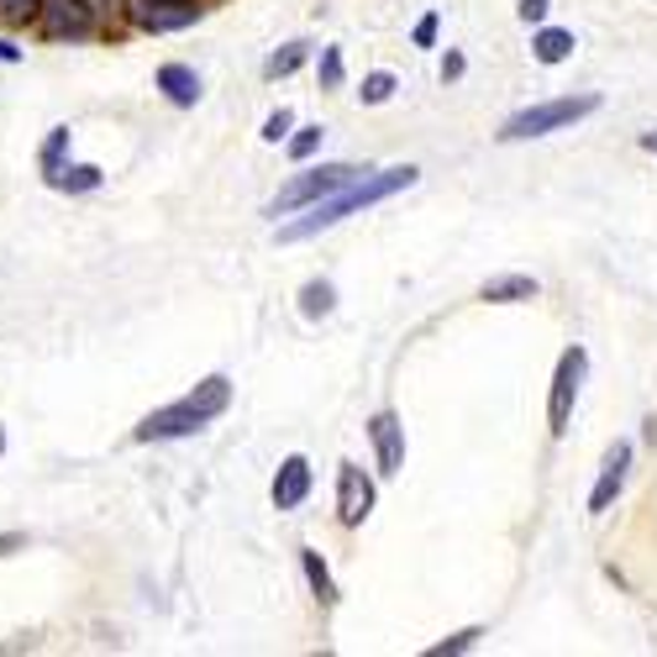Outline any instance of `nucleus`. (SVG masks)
Instances as JSON below:
<instances>
[{"label": "nucleus", "instance_id": "1", "mask_svg": "<svg viewBox=\"0 0 657 657\" xmlns=\"http://www.w3.org/2000/svg\"><path fill=\"white\" fill-rule=\"evenodd\" d=\"M416 179H421V174H416L410 164L379 168V174H363V179L342 185L337 195L316 200V206H310V216H300V221L280 227V242H306V237L327 232V227H337V221H348L352 211H369V206H379V200H390V195H399V189H410Z\"/></svg>", "mask_w": 657, "mask_h": 657}, {"label": "nucleus", "instance_id": "2", "mask_svg": "<svg viewBox=\"0 0 657 657\" xmlns=\"http://www.w3.org/2000/svg\"><path fill=\"white\" fill-rule=\"evenodd\" d=\"M227 405H232V379L211 374V379H200L189 395L174 399V405L153 410V416H142V426L132 431V437H138V442H174V437H195V431H206V426H211Z\"/></svg>", "mask_w": 657, "mask_h": 657}, {"label": "nucleus", "instance_id": "3", "mask_svg": "<svg viewBox=\"0 0 657 657\" xmlns=\"http://www.w3.org/2000/svg\"><path fill=\"white\" fill-rule=\"evenodd\" d=\"M600 111V95H563V100H547V106H526L500 127V142H526V138H547L558 127H573L579 117Z\"/></svg>", "mask_w": 657, "mask_h": 657}, {"label": "nucleus", "instance_id": "4", "mask_svg": "<svg viewBox=\"0 0 657 657\" xmlns=\"http://www.w3.org/2000/svg\"><path fill=\"white\" fill-rule=\"evenodd\" d=\"M352 179H363L352 164H321V168H306L300 179H289V185L269 200V216H289L300 211V206H316V200H327V195H337L342 185H352Z\"/></svg>", "mask_w": 657, "mask_h": 657}, {"label": "nucleus", "instance_id": "5", "mask_svg": "<svg viewBox=\"0 0 657 657\" xmlns=\"http://www.w3.org/2000/svg\"><path fill=\"white\" fill-rule=\"evenodd\" d=\"M584 369H589V352L584 348H568L563 358H558L552 395H547V426H552V437H563V431H568V416H573V399H579Z\"/></svg>", "mask_w": 657, "mask_h": 657}, {"label": "nucleus", "instance_id": "6", "mask_svg": "<svg viewBox=\"0 0 657 657\" xmlns=\"http://www.w3.org/2000/svg\"><path fill=\"white\" fill-rule=\"evenodd\" d=\"M369 511H374V479L358 463H342L337 469V521L342 526H363Z\"/></svg>", "mask_w": 657, "mask_h": 657}, {"label": "nucleus", "instance_id": "7", "mask_svg": "<svg viewBox=\"0 0 657 657\" xmlns=\"http://www.w3.org/2000/svg\"><path fill=\"white\" fill-rule=\"evenodd\" d=\"M132 22L142 32H185L200 22V6L195 0H138L132 6Z\"/></svg>", "mask_w": 657, "mask_h": 657}, {"label": "nucleus", "instance_id": "8", "mask_svg": "<svg viewBox=\"0 0 657 657\" xmlns=\"http://www.w3.org/2000/svg\"><path fill=\"white\" fill-rule=\"evenodd\" d=\"M626 473H632V442H615L611 452H605V469L594 479V490H589V511H594V516H605L615 505V494L626 490Z\"/></svg>", "mask_w": 657, "mask_h": 657}, {"label": "nucleus", "instance_id": "9", "mask_svg": "<svg viewBox=\"0 0 657 657\" xmlns=\"http://www.w3.org/2000/svg\"><path fill=\"white\" fill-rule=\"evenodd\" d=\"M37 22L47 37H85L90 32V6L85 0H37Z\"/></svg>", "mask_w": 657, "mask_h": 657}, {"label": "nucleus", "instance_id": "10", "mask_svg": "<svg viewBox=\"0 0 657 657\" xmlns=\"http://www.w3.org/2000/svg\"><path fill=\"white\" fill-rule=\"evenodd\" d=\"M369 437H374V452H379V473H399V463H405V426H399L395 410H379L369 421Z\"/></svg>", "mask_w": 657, "mask_h": 657}, {"label": "nucleus", "instance_id": "11", "mask_svg": "<svg viewBox=\"0 0 657 657\" xmlns=\"http://www.w3.org/2000/svg\"><path fill=\"white\" fill-rule=\"evenodd\" d=\"M274 511H295V505H306V494H310V463L295 452V458H284L280 473H274Z\"/></svg>", "mask_w": 657, "mask_h": 657}, {"label": "nucleus", "instance_id": "12", "mask_svg": "<svg viewBox=\"0 0 657 657\" xmlns=\"http://www.w3.org/2000/svg\"><path fill=\"white\" fill-rule=\"evenodd\" d=\"M158 90L168 95V106L189 111V106L200 100V74L189 69V64H164V69H158Z\"/></svg>", "mask_w": 657, "mask_h": 657}, {"label": "nucleus", "instance_id": "13", "mask_svg": "<svg viewBox=\"0 0 657 657\" xmlns=\"http://www.w3.org/2000/svg\"><path fill=\"white\" fill-rule=\"evenodd\" d=\"M484 300L490 306H516V300H537V280L532 274H500L484 284Z\"/></svg>", "mask_w": 657, "mask_h": 657}, {"label": "nucleus", "instance_id": "14", "mask_svg": "<svg viewBox=\"0 0 657 657\" xmlns=\"http://www.w3.org/2000/svg\"><path fill=\"white\" fill-rule=\"evenodd\" d=\"M47 185H53V189H69V195H90V189L106 185V174H100L95 164H64L53 179H47Z\"/></svg>", "mask_w": 657, "mask_h": 657}, {"label": "nucleus", "instance_id": "15", "mask_svg": "<svg viewBox=\"0 0 657 657\" xmlns=\"http://www.w3.org/2000/svg\"><path fill=\"white\" fill-rule=\"evenodd\" d=\"M532 53H537L541 64H563L568 53H573V32H563V26H541L537 37H532Z\"/></svg>", "mask_w": 657, "mask_h": 657}, {"label": "nucleus", "instance_id": "16", "mask_svg": "<svg viewBox=\"0 0 657 657\" xmlns=\"http://www.w3.org/2000/svg\"><path fill=\"white\" fill-rule=\"evenodd\" d=\"M331 306H337V289H331L327 280H310L306 289H300V316H310V321L331 316Z\"/></svg>", "mask_w": 657, "mask_h": 657}, {"label": "nucleus", "instance_id": "17", "mask_svg": "<svg viewBox=\"0 0 657 657\" xmlns=\"http://www.w3.org/2000/svg\"><path fill=\"white\" fill-rule=\"evenodd\" d=\"M300 568H306V579H310V589H316V600H321V605H331V600H337V584H331V573H327V563H321V552L300 547Z\"/></svg>", "mask_w": 657, "mask_h": 657}, {"label": "nucleus", "instance_id": "18", "mask_svg": "<svg viewBox=\"0 0 657 657\" xmlns=\"http://www.w3.org/2000/svg\"><path fill=\"white\" fill-rule=\"evenodd\" d=\"M69 127H53V132H47V142H43V153H37V164H43V174L47 179H53V174H58V168H64V158H69Z\"/></svg>", "mask_w": 657, "mask_h": 657}, {"label": "nucleus", "instance_id": "19", "mask_svg": "<svg viewBox=\"0 0 657 657\" xmlns=\"http://www.w3.org/2000/svg\"><path fill=\"white\" fill-rule=\"evenodd\" d=\"M300 64H306V43H284L280 53L263 64V74H269V79H280V74H295Z\"/></svg>", "mask_w": 657, "mask_h": 657}, {"label": "nucleus", "instance_id": "20", "mask_svg": "<svg viewBox=\"0 0 657 657\" xmlns=\"http://www.w3.org/2000/svg\"><path fill=\"white\" fill-rule=\"evenodd\" d=\"M358 95H363V106H384V100L395 95V74H369Z\"/></svg>", "mask_w": 657, "mask_h": 657}, {"label": "nucleus", "instance_id": "21", "mask_svg": "<svg viewBox=\"0 0 657 657\" xmlns=\"http://www.w3.org/2000/svg\"><path fill=\"white\" fill-rule=\"evenodd\" d=\"M342 85V47H321V90Z\"/></svg>", "mask_w": 657, "mask_h": 657}, {"label": "nucleus", "instance_id": "22", "mask_svg": "<svg viewBox=\"0 0 657 657\" xmlns=\"http://www.w3.org/2000/svg\"><path fill=\"white\" fill-rule=\"evenodd\" d=\"M321 138H327L321 127H300V132L289 138V158H310V153L321 147Z\"/></svg>", "mask_w": 657, "mask_h": 657}, {"label": "nucleus", "instance_id": "23", "mask_svg": "<svg viewBox=\"0 0 657 657\" xmlns=\"http://www.w3.org/2000/svg\"><path fill=\"white\" fill-rule=\"evenodd\" d=\"M479 636H484V632H458L452 642H437V647H431V657H458V653H469Z\"/></svg>", "mask_w": 657, "mask_h": 657}, {"label": "nucleus", "instance_id": "24", "mask_svg": "<svg viewBox=\"0 0 657 657\" xmlns=\"http://www.w3.org/2000/svg\"><path fill=\"white\" fill-rule=\"evenodd\" d=\"M289 127H295V111H284V106H280L274 117L263 121V142H280L284 132H289Z\"/></svg>", "mask_w": 657, "mask_h": 657}, {"label": "nucleus", "instance_id": "25", "mask_svg": "<svg viewBox=\"0 0 657 657\" xmlns=\"http://www.w3.org/2000/svg\"><path fill=\"white\" fill-rule=\"evenodd\" d=\"M0 17H11V22H26V17H37V0H0Z\"/></svg>", "mask_w": 657, "mask_h": 657}, {"label": "nucleus", "instance_id": "26", "mask_svg": "<svg viewBox=\"0 0 657 657\" xmlns=\"http://www.w3.org/2000/svg\"><path fill=\"white\" fill-rule=\"evenodd\" d=\"M431 43H437V11H426L416 22V47H431Z\"/></svg>", "mask_w": 657, "mask_h": 657}, {"label": "nucleus", "instance_id": "27", "mask_svg": "<svg viewBox=\"0 0 657 657\" xmlns=\"http://www.w3.org/2000/svg\"><path fill=\"white\" fill-rule=\"evenodd\" d=\"M516 11H521V22H541V17H547V0H521Z\"/></svg>", "mask_w": 657, "mask_h": 657}, {"label": "nucleus", "instance_id": "28", "mask_svg": "<svg viewBox=\"0 0 657 657\" xmlns=\"http://www.w3.org/2000/svg\"><path fill=\"white\" fill-rule=\"evenodd\" d=\"M17 547H26L22 532H0V558H6V552H17Z\"/></svg>", "mask_w": 657, "mask_h": 657}, {"label": "nucleus", "instance_id": "29", "mask_svg": "<svg viewBox=\"0 0 657 657\" xmlns=\"http://www.w3.org/2000/svg\"><path fill=\"white\" fill-rule=\"evenodd\" d=\"M463 74V53H447V64H442V79H458Z\"/></svg>", "mask_w": 657, "mask_h": 657}, {"label": "nucleus", "instance_id": "30", "mask_svg": "<svg viewBox=\"0 0 657 657\" xmlns=\"http://www.w3.org/2000/svg\"><path fill=\"white\" fill-rule=\"evenodd\" d=\"M0 64H22V47H17V43H6V37H0Z\"/></svg>", "mask_w": 657, "mask_h": 657}, {"label": "nucleus", "instance_id": "31", "mask_svg": "<svg viewBox=\"0 0 657 657\" xmlns=\"http://www.w3.org/2000/svg\"><path fill=\"white\" fill-rule=\"evenodd\" d=\"M642 147H647V153H657V132H642Z\"/></svg>", "mask_w": 657, "mask_h": 657}, {"label": "nucleus", "instance_id": "32", "mask_svg": "<svg viewBox=\"0 0 657 657\" xmlns=\"http://www.w3.org/2000/svg\"><path fill=\"white\" fill-rule=\"evenodd\" d=\"M0 452H6V431H0Z\"/></svg>", "mask_w": 657, "mask_h": 657}]
</instances>
